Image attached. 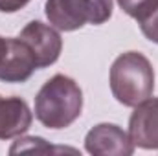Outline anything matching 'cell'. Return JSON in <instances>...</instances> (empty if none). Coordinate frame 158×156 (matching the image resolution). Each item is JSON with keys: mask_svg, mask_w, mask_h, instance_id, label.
<instances>
[{"mask_svg": "<svg viewBox=\"0 0 158 156\" xmlns=\"http://www.w3.org/2000/svg\"><path fill=\"white\" fill-rule=\"evenodd\" d=\"M83 110V90L72 77L55 74L35 96V117L46 129L70 127Z\"/></svg>", "mask_w": 158, "mask_h": 156, "instance_id": "1", "label": "cell"}, {"mask_svg": "<svg viewBox=\"0 0 158 156\" xmlns=\"http://www.w3.org/2000/svg\"><path fill=\"white\" fill-rule=\"evenodd\" d=\"M110 92L123 107H136L149 99L155 90V70L140 51H125L110 66Z\"/></svg>", "mask_w": 158, "mask_h": 156, "instance_id": "2", "label": "cell"}, {"mask_svg": "<svg viewBox=\"0 0 158 156\" xmlns=\"http://www.w3.org/2000/svg\"><path fill=\"white\" fill-rule=\"evenodd\" d=\"M44 15L59 31H76L105 24L112 17V0H46Z\"/></svg>", "mask_w": 158, "mask_h": 156, "instance_id": "3", "label": "cell"}, {"mask_svg": "<svg viewBox=\"0 0 158 156\" xmlns=\"http://www.w3.org/2000/svg\"><path fill=\"white\" fill-rule=\"evenodd\" d=\"M85 149L94 156H131L134 143L116 123H98L85 136Z\"/></svg>", "mask_w": 158, "mask_h": 156, "instance_id": "4", "label": "cell"}, {"mask_svg": "<svg viewBox=\"0 0 158 156\" xmlns=\"http://www.w3.org/2000/svg\"><path fill=\"white\" fill-rule=\"evenodd\" d=\"M19 37L31 48L39 70L52 66L63 51V39H61L59 31L53 26H48L40 20L28 22L22 28Z\"/></svg>", "mask_w": 158, "mask_h": 156, "instance_id": "5", "label": "cell"}, {"mask_svg": "<svg viewBox=\"0 0 158 156\" xmlns=\"http://www.w3.org/2000/svg\"><path fill=\"white\" fill-rule=\"evenodd\" d=\"M37 68L31 48L20 37H6V50L0 59V81L26 83Z\"/></svg>", "mask_w": 158, "mask_h": 156, "instance_id": "6", "label": "cell"}, {"mask_svg": "<svg viewBox=\"0 0 158 156\" xmlns=\"http://www.w3.org/2000/svg\"><path fill=\"white\" fill-rule=\"evenodd\" d=\"M129 138L134 147L158 151V97H149L134 107L129 119Z\"/></svg>", "mask_w": 158, "mask_h": 156, "instance_id": "7", "label": "cell"}, {"mask_svg": "<svg viewBox=\"0 0 158 156\" xmlns=\"http://www.w3.org/2000/svg\"><path fill=\"white\" fill-rule=\"evenodd\" d=\"M33 123V112L19 96H0V140H11L26 134Z\"/></svg>", "mask_w": 158, "mask_h": 156, "instance_id": "8", "label": "cell"}, {"mask_svg": "<svg viewBox=\"0 0 158 156\" xmlns=\"http://www.w3.org/2000/svg\"><path fill=\"white\" fill-rule=\"evenodd\" d=\"M156 0H118V6L134 20H138Z\"/></svg>", "mask_w": 158, "mask_h": 156, "instance_id": "9", "label": "cell"}, {"mask_svg": "<svg viewBox=\"0 0 158 156\" xmlns=\"http://www.w3.org/2000/svg\"><path fill=\"white\" fill-rule=\"evenodd\" d=\"M30 2L31 0H0V13H17Z\"/></svg>", "mask_w": 158, "mask_h": 156, "instance_id": "10", "label": "cell"}, {"mask_svg": "<svg viewBox=\"0 0 158 156\" xmlns=\"http://www.w3.org/2000/svg\"><path fill=\"white\" fill-rule=\"evenodd\" d=\"M4 50H6V39H4V37H0V59H2Z\"/></svg>", "mask_w": 158, "mask_h": 156, "instance_id": "11", "label": "cell"}]
</instances>
